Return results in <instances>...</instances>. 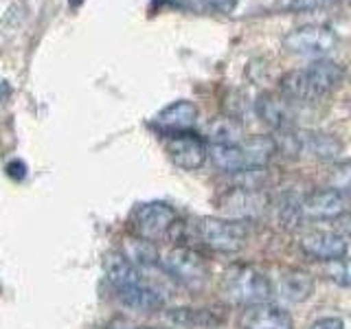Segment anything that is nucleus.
<instances>
[{
    "label": "nucleus",
    "instance_id": "24",
    "mask_svg": "<svg viewBox=\"0 0 351 329\" xmlns=\"http://www.w3.org/2000/svg\"><path fill=\"white\" fill-rule=\"evenodd\" d=\"M329 184H332V189H338V191L351 189V160L336 164L332 171V178H329Z\"/></svg>",
    "mask_w": 351,
    "mask_h": 329
},
{
    "label": "nucleus",
    "instance_id": "30",
    "mask_svg": "<svg viewBox=\"0 0 351 329\" xmlns=\"http://www.w3.org/2000/svg\"><path fill=\"white\" fill-rule=\"evenodd\" d=\"M134 329H160V327H134Z\"/></svg>",
    "mask_w": 351,
    "mask_h": 329
},
{
    "label": "nucleus",
    "instance_id": "22",
    "mask_svg": "<svg viewBox=\"0 0 351 329\" xmlns=\"http://www.w3.org/2000/svg\"><path fill=\"white\" fill-rule=\"evenodd\" d=\"M208 136H211L213 143L233 145V143H239L241 130L233 119H217L211 123V127H208Z\"/></svg>",
    "mask_w": 351,
    "mask_h": 329
},
{
    "label": "nucleus",
    "instance_id": "17",
    "mask_svg": "<svg viewBox=\"0 0 351 329\" xmlns=\"http://www.w3.org/2000/svg\"><path fill=\"white\" fill-rule=\"evenodd\" d=\"M208 158H211V162L219 171H226V173H239V171L248 169L244 149H241L239 143H233V145L211 143V147H208Z\"/></svg>",
    "mask_w": 351,
    "mask_h": 329
},
{
    "label": "nucleus",
    "instance_id": "18",
    "mask_svg": "<svg viewBox=\"0 0 351 329\" xmlns=\"http://www.w3.org/2000/svg\"><path fill=\"white\" fill-rule=\"evenodd\" d=\"M121 255H123L128 261L134 263V266L141 270L158 266L160 263V255H158L156 246H154V241L143 239L138 235L123 239V250H121Z\"/></svg>",
    "mask_w": 351,
    "mask_h": 329
},
{
    "label": "nucleus",
    "instance_id": "16",
    "mask_svg": "<svg viewBox=\"0 0 351 329\" xmlns=\"http://www.w3.org/2000/svg\"><path fill=\"white\" fill-rule=\"evenodd\" d=\"M279 294L290 303H303L314 294V277L305 270H288L279 281Z\"/></svg>",
    "mask_w": 351,
    "mask_h": 329
},
{
    "label": "nucleus",
    "instance_id": "5",
    "mask_svg": "<svg viewBox=\"0 0 351 329\" xmlns=\"http://www.w3.org/2000/svg\"><path fill=\"white\" fill-rule=\"evenodd\" d=\"M338 36L334 29L325 25H305L290 31L283 38V49L294 55H307V58H321L336 47Z\"/></svg>",
    "mask_w": 351,
    "mask_h": 329
},
{
    "label": "nucleus",
    "instance_id": "7",
    "mask_svg": "<svg viewBox=\"0 0 351 329\" xmlns=\"http://www.w3.org/2000/svg\"><path fill=\"white\" fill-rule=\"evenodd\" d=\"M301 250L318 261H332L347 255L349 244L343 235L334 233V230H310L301 237Z\"/></svg>",
    "mask_w": 351,
    "mask_h": 329
},
{
    "label": "nucleus",
    "instance_id": "20",
    "mask_svg": "<svg viewBox=\"0 0 351 329\" xmlns=\"http://www.w3.org/2000/svg\"><path fill=\"white\" fill-rule=\"evenodd\" d=\"M279 88L288 101H316L307 71H288L279 82Z\"/></svg>",
    "mask_w": 351,
    "mask_h": 329
},
{
    "label": "nucleus",
    "instance_id": "6",
    "mask_svg": "<svg viewBox=\"0 0 351 329\" xmlns=\"http://www.w3.org/2000/svg\"><path fill=\"white\" fill-rule=\"evenodd\" d=\"M167 154L176 167H180L184 171H195L200 169L206 156H208V147L206 143L193 134V132H173L167 134Z\"/></svg>",
    "mask_w": 351,
    "mask_h": 329
},
{
    "label": "nucleus",
    "instance_id": "25",
    "mask_svg": "<svg viewBox=\"0 0 351 329\" xmlns=\"http://www.w3.org/2000/svg\"><path fill=\"white\" fill-rule=\"evenodd\" d=\"M206 9H213L217 14H233L239 0H200Z\"/></svg>",
    "mask_w": 351,
    "mask_h": 329
},
{
    "label": "nucleus",
    "instance_id": "11",
    "mask_svg": "<svg viewBox=\"0 0 351 329\" xmlns=\"http://www.w3.org/2000/svg\"><path fill=\"white\" fill-rule=\"evenodd\" d=\"M307 77H310V84H312V90L316 95V101L318 99L327 97L329 93H334L336 88L340 86L345 77V71L332 60H316L312 66H307Z\"/></svg>",
    "mask_w": 351,
    "mask_h": 329
},
{
    "label": "nucleus",
    "instance_id": "27",
    "mask_svg": "<svg viewBox=\"0 0 351 329\" xmlns=\"http://www.w3.org/2000/svg\"><path fill=\"white\" fill-rule=\"evenodd\" d=\"M7 173L11 175L14 180H22L27 175V164L22 162V160H11L7 164Z\"/></svg>",
    "mask_w": 351,
    "mask_h": 329
},
{
    "label": "nucleus",
    "instance_id": "14",
    "mask_svg": "<svg viewBox=\"0 0 351 329\" xmlns=\"http://www.w3.org/2000/svg\"><path fill=\"white\" fill-rule=\"evenodd\" d=\"M117 296L123 305L132 307V310H141V312H156L165 305L162 294L156 288H152L149 283L117 288Z\"/></svg>",
    "mask_w": 351,
    "mask_h": 329
},
{
    "label": "nucleus",
    "instance_id": "3",
    "mask_svg": "<svg viewBox=\"0 0 351 329\" xmlns=\"http://www.w3.org/2000/svg\"><path fill=\"white\" fill-rule=\"evenodd\" d=\"M160 266L165 272L171 274L176 281H180L189 288H200L208 279V266L200 252L189 246H173L160 257Z\"/></svg>",
    "mask_w": 351,
    "mask_h": 329
},
{
    "label": "nucleus",
    "instance_id": "21",
    "mask_svg": "<svg viewBox=\"0 0 351 329\" xmlns=\"http://www.w3.org/2000/svg\"><path fill=\"white\" fill-rule=\"evenodd\" d=\"M303 147L310 154H314L316 158L332 160L340 154V141L334 138L332 134H321V132H314V134L301 136V149Z\"/></svg>",
    "mask_w": 351,
    "mask_h": 329
},
{
    "label": "nucleus",
    "instance_id": "4",
    "mask_svg": "<svg viewBox=\"0 0 351 329\" xmlns=\"http://www.w3.org/2000/svg\"><path fill=\"white\" fill-rule=\"evenodd\" d=\"M132 226H134L138 237L156 241L167 237L178 226V213L167 202H145L134 208Z\"/></svg>",
    "mask_w": 351,
    "mask_h": 329
},
{
    "label": "nucleus",
    "instance_id": "9",
    "mask_svg": "<svg viewBox=\"0 0 351 329\" xmlns=\"http://www.w3.org/2000/svg\"><path fill=\"white\" fill-rule=\"evenodd\" d=\"M347 208V197L343 191L332 189H318L314 193H310L305 197V202L301 204V211L305 215H310L314 219H329V217H336L340 215Z\"/></svg>",
    "mask_w": 351,
    "mask_h": 329
},
{
    "label": "nucleus",
    "instance_id": "13",
    "mask_svg": "<svg viewBox=\"0 0 351 329\" xmlns=\"http://www.w3.org/2000/svg\"><path fill=\"white\" fill-rule=\"evenodd\" d=\"M104 270L108 281L117 288H125V285H141L147 283L145 277H143V270L136 268L134 263L128 261L121 252H108L104 259Z\"/></svg>",
    "mask_w": 351,
    "mask_h": 329
},
{
    "label": "nucleus",
    "instance_id": "26",
    "mask_svg": "<svg viewBox=\"0 0 351 329\" xmlns=\"http://www.w3.org/2000/svg\"><path fill=\"white\" fill-rule=\"evenodd\" d=\"M310 329H345V323L340 318L334 316H327V318H318L310 325Z\"/></svg>",
    "mask_w": 351,
    "mask_h": 329
},
{
    "label": "nucleus",
    "instance_id": "2",
    "mask_svg": "<svg viewBox=\"0 0 351 329\" xmlns=\"http://www.w3.org/2000/svg\"><path fill=\"white\" fill-rule=\"evenodd\" d=\"M197 235L202 244L217 252H237L246 244L248 228L239 219H224L206 215L197 222Z\"/></svg>",
    "mask_w": 351,
    "mask_h": 329
},
{
    "label": "nucleus",
    "instance_id": "1",
    "mask_svg": "<svg viewBox=\"0 0 351 329\" xmlns=\"http://www.w3.org/2000/svg\"><path fill=\"white\" fill-rule=\"evenodd\" d=\"M224 290L235 303H266L272 294L270 279L250 263H235L224 274Z\"/></svg>",
    "mask_w": 351,
    "mask_h": 329
},
{
    "label": "nucleus",
    "instance_id": "10",
    "mask_svg": "<svg viewBox=\"0 0 351 329\" xmlns=\"http://www.w3.org/2000/svg\"><path fill=\"white\" fill-rule=\"evenodd\" d=\"M195 123H197V108L191 101H186V99H180V101H173L167 108H162L156 114V119H154V125H158L167 134H173V132H191Z\"/></svg>",
    "mask_w": 351,
    "mask_h": 329
},
{
    "label": "nucleus",
    "instance_id": "19",
    "mask_svg": "<svg viewBox=\"0 0 351 329\" xmlns=\"http://www.w3.org/2000/svg\"><path fill=\"white\" fill-rule=\"evenodd\" d=\"M239 145L244 149L248 169H263L277 151V141L272 136H250L239 141Z\"/></svg>",
    "mask_w": 351,
    "mask_h": 329
},
{
    "label": "nucleus",
    "instance_id": "15",
    "mask_svg": "<svg viewBox=\"0 0 351 329\" xmlns=\"http://www.w3.org/2000/svg\"><path fill=\"white\" fill-rule=\"evenodd\" d=\"M285 101H288V99H285ZM285 101L279 97H274L272 93H263L257 97L255 110H257V114L261 117L263 123H268L274 130L285 132L292 125V114H290V108Z\"/></svg>",
    "mask_w": 351,
    "mask_h": 329
},
{
    "label": "nucleus",
    "instance_id": "23",
    "mask_svg": "<svg viewBox=\"0 0 351 329\" xmlns=\"http://www.w3.org/2000/svg\"><path fill=\"white\" fill-rule=\"evenodd\" d=\"M325 274L340 288H351V257L345 255L340 259L325 261Z\"/></svg>",
    "mask_w": 351,
    "mask_h": 329
},
{
    "label": "nucleus",
    "instance_id": "29",
    "mask_svg": "<svg viewBox=\"0 0 351 329\" xmlns=\"http://www.w3.org/2000/svg\"><path fill=\"white\" fill-rule=\"evenodd\" d=\"M82 5V0H71V7H80Z\"/></svg>",
    "mask_w": 351,
    "mask_h": 329
},
{
    "label": "nucleus",
    "instance_id": "8",
    "mask_svg": "<svg viewBox=\"0 0 351 329\" xmlns=\"http://www.w3.org/2000/svg\"><path fill=\"white\" fill-rule=\"evenodd\" d=\"M239 329H294L292 316L279 305L272 303H255L241 316Z\"/></svg>",
    "mask_w": 351,
    "mask_h": 329
},
{
    "label": "nucleus",
    "instance_id": "12",
    "mask_svg": "<svg viewBox=\"0 0 351 329\" xmlns=\"http://www.w3.org/2000/svg\"><path fill=\"white\" fill-rule=\"evenodd\" d=\"M169 323L200 329V327H217L226 321V312L213 310V307H176L167 312Z\"/></svg>",
    "mask_w": 351,
    "mask_h": 329
},
{
    "label": "nucleus",
    "instance_id": "28",
    "mask_svg": "<svg viewBox=\"0 0 351 329\" xmlns=\"http://www.w3.org/2000/svg\"><path fill=\"white\" fill-rule=\"evenodd\" d=\"M281 5L285 9H294V11H301V9H312L318 5V0H281Z\"/></svg>",
    "mask_w": 351,
    "mask_h": 329
},
{
    "label": "nucleus",
    "instance_id": "31",
    "mask_svg": "<svg viewBox=\"0 0 351 329\" xmlns=\"http://www.w3.org/2000/svg\"><path fill=\"white\" fill-rule=\"evenodd\" d=\"M318 3H321V0H318Z\"/></svg>",
    "mask_w": 351,
    "mask_h": 329
}]
</instances>
